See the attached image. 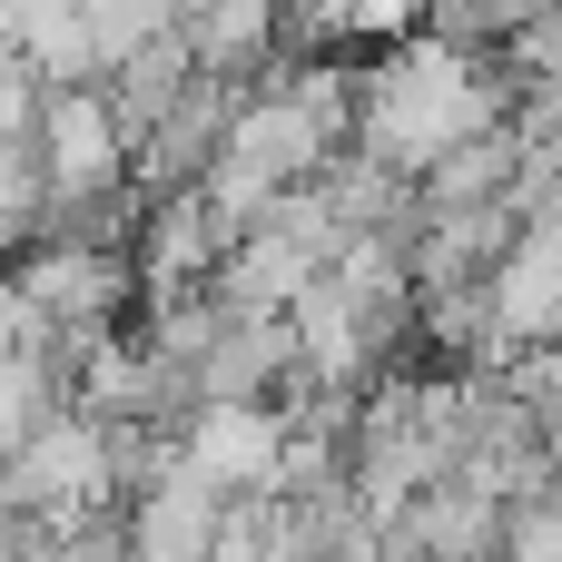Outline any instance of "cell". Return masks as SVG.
Masks as SVG:
<instances>
[{"label": "cell", "mask_w": 562, "mask_h": 562, "mask_svg": "<svg viewBox=\"0 0 562 562\" xmlns=\"http://www.w3.org/2000/svg\"><path fill=\"white\" fill-rule=\"evenodd\" d=\"M30 178H40V217L49 207H79L99 188L128 178V138H119V109L99 79H69V89H40V119H30Z\"/></svg>", "instance_id": "obj_1"}, {"label": "cell", "mask_w": 562, "mask_h": 562, "mask_svg": "<svg viewBox=\"0 0 562 562\" xmlns=\"http://www.w3.org/2000/svg\"><path fill=\"white\" fill-rule=\"evenodd\" d=\"M89 504H119V494H109V454H99V425H89L79 405H59V415H40V425L0 454V514L59 524V514H89Z\"/></svg>", "instance_id": "obj_2"}, {"label": "cell", "mask_w": 562, "mask_h": 562, "mask_svg": "<svg viewBox=\"0 0 562 562\" xmlns=\"http://www.w3.org/2000/svg\"><path fill=\"white\" fill-rule=\"evenodd\" d=\"M10 286H20L59 336H99V326H119V316L138 306L128 257H119V247H89V237H30V247L10 257Z\"/></svg>", "instance_id": "obj_3"}, {"label": "cell", "mask_w": 562, "mask_h": 562, "mask_svg": "<svg viewBox=\"0 0 562 562\" xmlns=\"http://www.w3.org/2000/svg\"><path fill=\"white\" fill-rule=\"evenodd\" d=\"M217 257H227V227L207 217V198H198V188H158V198L138 207V227H128L138 306H168V296L207 286V277H217Z\"/></svg>", "instance_id": "obj_4"}, {"label": "cell", "mask_w": 562, "mask_h": 562, "mask_svg": "<svg viewBox=\"0 0 562 562\" xmlns=\"http://www.w3.org/2000/svg\"><path fill=\"white\" fill-rule=\"evenodd\" d=\"M168 435H178V474L188 484H207V494H267L286 415L277 405H188Z\"/></svg>", "instance_id": "obj_5"}, {"label": "cell", "mask_w": 562, "mask_h": 562, "mask_svg": "<svg viewBox=\"0 0 562 562\" xmlns=\"http://www.w3.org/2000/svg\"><path fill=\"white\" fill-rule=\"evenodd\" d=\"M119 514H128V553H138V562H207V524H217V494H207V484H188L178 464H168L148 494H128Z\"/></svg>", "instance_id": "obj_6"}, {"label": "cell", "mask_w": 562, "mask_h": 562, "mask_svg": "<svg viewBox=\"0 0 562 562\" xmlns=\"http://www.w3.org/2000/svg\"><path fill=\"white\" fill-rule=\"evenodd\" d=\"M69 405V356L49 346V356H0V454L40 425V415H59Z\"/></svg>", "instance_id": "obj_7"}, {"label": "cell", "mask_w": 562, "mask_h": 562, "mask_svg": "<svg viewBox=\"0 0 562 562\" xmlns=\"http://www.w3.org/2000/svg\"><path fill=\"white\" fill-rule=\"evenodd\" d=\"M267 543H277V494H217L207 562H267Z\"/></svg>", "instance_id": "obj_8"}, {"label": "cell", "mask_w": 562, "mask_h": 562, "mask_svg": "<svg viewBox=\"0 0 562 562\" xmlns=\"http://www.w3.org/2000/svg\"><path fill=\"white\" fill-rule=\"evenodd\" d=\"M30 119H40V79H30V59H10V49H0V148H20V138H30Z\"/></svg>", "instance_id": "obj_9"}]
</instances>
